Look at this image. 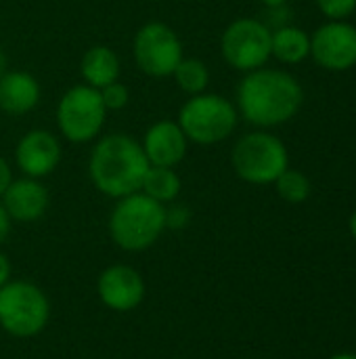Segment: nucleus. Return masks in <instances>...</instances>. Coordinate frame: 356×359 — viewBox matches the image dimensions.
Wrapping results in <instances>:
<instances>
[{
  "label": "nucleus",
  "instance_id": "1",
  "mask_svg": "<svg viewBox=\"0 0 356 359\" xmlns=\"http://www.w3.org/2000/svg\"><path fill=\"white\" fill-rule=\"evenodd\" d=\"M304 101L300 82L281 69L258 67L237 86V109L256 126L269 128L292 120Z\"/></svg>",
  "mask_w": 356,
  "mask_h": 359
},
{
  "label": "nucleus",
  "instance_id": "2",
  "mask_svg": "<svg viewBox=\"0 0 356 359\" xmlns=\"http://www.w3.org/2000/svg\"><path fill=\"white\" fill-rule=\"evenodd\" d=\"M149 166L143 145L136 139L124 133H113L97 141L92 147L88 175L103 196L120 200L141 191Z\"/></svg>",
  "mask_w": 356,
  "mask_h": 359
},
{
  "label": "nucleus",
  "instance_id": "3",
  "mask_svg": "<svg viewBox=\"0 0 356 359\" xmlns=\"http://www.w3.org/2000/svg\"><path fill=\"white\" fill-rule=\"evenodd\" d=\"M166 231V204L155 202L143 191L120 198L109 215V236L126 252L151 248Z\"/></svg>",
  "mask_w": 356,
  "mask_h": 359
},
{
  "label": "nucleus",
  "instance_id": "4",
  "mask_svg": "<svg viewBox=\"0 0 356 359\" xmlns=\"http://www.w3.org/2000/svg\"><path fill=\"white\" fill-rule=\"evenodd\" d=\"M50 320L46 292L27 282L10 280L0 288V328L15 339H34L44 332Z\"/></svg>",
  "mask_w": 356,
  "mask_h": 359
},
{
  "label": "nucleus",
  "instance_id": "5",
  "mask_svg": "<svg viewBox=\"0 0 356 359\" xmlns=\"http://www.w3.org/2000/svg\"><path fill=\"white\" fill-rule=\"evenodd\" d=\"M178 126L189 141L214 145L233 135L237 126V107L220 95L199 93L180 107Z\"/></svg>",
  "mask_w": 356,
  "mask_h": 359
},
{
  "label": "nucleus",
  "instance_id": "6",
  "mask_svg": "<svg viewBox=\"0 0 356 359\" xmlns=\"http://www.w3.org/2000/svg\"><path fill=\"white\" fill-rule=\"evenodd\" d=\"M237 177L252 185H269L279 179L290 166V156L283 141L271 133L258 130L241 137L231 154Z\"/></svg>",
  "mask_w": 356,
  "mask_h": 359
},
{
  "label": "nucleus",
  "instance_id": "7",
  "mask_svg": "<svg viewBox=\"0 0 356 359\" xmlns=\"http://www.w3.org/2000/svg\"><path fill=\"white\" fill-rule=\"evenodd\" d=\"M107 109L101 90L88 84L71 86L57 105V124L61 135L71 143H88L99 137L105 126Z\"/></svg>",
  "mask_w": 356,
  "mask_h": 359
},
{
  "label": "nucleus",
  "instance_id": "8",
  "mask_svg": "<svg viewBox=\"0 0 356 359\" xmlns=\"http://www.w3.org/2000/svg\"><path fill=\"white\" fill-rule=\"evenodd\" d=\"M132 53L143 74L151 78H166L172 76L176 65L183 61V42L170 25L149 21L136 32Z\"/></svg>",
  "mask_w": 356,
  "mask_h": 359
},
{
  "label": "nucleus",
  "instance_id": "9",
  "mask_svg": "<svg viewBox=\"0 0 356 359\" xmlns=\"http://www.w3.org/2000/svg\"><path fill=\"white\" fill-rule=\"evenodd\" d=\"M273 32L258 19H235L220 38L225 61L239 72H254L271 57Z\"/></svg>",
  "mask_w": 356,
  "mask_h": 359
},
{
  "label": "nucleus",
  "instance_id": "10",
  "mask_svg": "<svg viewBox=\"0 0 356 359\" xmlns=\"http://www.w3.org/2000/svg\"><path fill=\"white\" fill-rule=\"evenodd\" d=\"M311 55L329 72H344L356 65V27L346 21H329L311 38Z\"/></svg>",
  "mask_w": 356,
  "mask_h": 359
},
{
  "label": "nucleus",
  "instance_id": "11",
  "mask_svg": "<svg viewBox=\"0 0 356 359\" xmlns=\"http://www.w3.org/2000/svg\"><path fill=\"white\" fill-rule=\"evenodd\" d=\"M97 294L101 303L118 313H128L141 307L147 294L141 271L130 265H109L97 280Z\"/></svg>",
  "mask_w": 356,
  "mask_h": 359
},
{
  "label": "nucleus",
  "instance_id": "12",
  "mask_svg": "<svg viewBox=\"0 0 356 359\" xmlns=\"http://www.w3.org/2000/svg\"><path fill=\"white\" fill-rule=\"evenodd\" d=\"M15 162L25 177L42 179L59 166L61 143L52 133L44 128L29 130L17 143Z\"/></svg>",
  "mask_w": 356,
  "mask_h": 359
},
{
  "label": "nucleus",
  "instance_id": "13",
  "mask_svg": "<svg viewBox=\"0 0 356 359\" xmlns=\"http://www.w3.org/2000/svg\"><path fill=\"white\" fill-rule=\"evenodd\" d=\"M0 204L4 206L10 221L34 223L46 215L50 196H48V189L38 179L25 177L17 181L13 179V183L2 194Z\"/></svg>",
  "mask_w": 356,
  "mask_h": 359
},
{
  "label": "nucleus",
  "instance_id": "14",
  "mask_svg": "<svg viewBox=\"0 0 356 359\" xmlns=\"http://www.w3.org/2000/svg\"><path fill=\"white\" fill-rule=\"evenodd\" d=\"M187 137L178 122L159 120L145 133L143 151L151 166H166L174 168L187 156Z\"/></svg>",
  "mask_w": 356,
  "mask_h": 359
},
{
  "label": "nucleus",
  "instance_id": "15",
  "mask_svg": "<svg viewBox=\"0 0 356 359\" xmlns=\"http://www.w3.org/2000/svg\"><path fill=\"white\" fill-rule=\"evenodd\" d=\"M40 101V84L27 72H4L0 78V109L10 116L31 111Z\"/></svg>",
  "mask_w": 356,
  "mask_h": 359
},
{
  "label": "nucleus",
  "instance_id": "16",
  "mask_svg": "<svg viewBox=\"0 0 356 359\" xmlns=\"http://www.w3.org/2000/svg\"><path fill=\"white\" fill-rule=\"evenodd\" d=\"M82 78L92 88H105L111 82H118L120 78V59L118 55L103 44H97L88 48L80 63Z\"/></svg>",
  "mask_w": 356,
  "mask_h": 359
},
{
  "label": "nucleus",
  "instance_id": "17",
  "mask_svg": "<svg viewBox=\"0 0 356 359\" xmlns=\"http://www.w3.org/2000/svg\"><path fill=\"white\" fill-rule=\"evenodd\" d=\"M271 55L281 63H300L311 55V36L294 25H283L271 36Z\"/></svg>",
  "mask_w": 356,
  "mask_h": 359
},
{
  "label": "nucleus",
  "instance_id": "18",
  "mask_svg": "<svg viewBox=\"0 0 356 359\" xmlns=\"http://www.w3.org/2000/svg\"><path fill=\"white\" fill-rule=\"evenodd\" d=\"M180 189H183L180 177L174 172V168H166V166H149L141 185V191L159 204L174 202Z\"/></svg>",
  "mask_w": 356,
  "mask_h": 359
},
{
  "label": "nucleus",
  "instance_id": "19",
  "mask_svg": "<svg viewBox=\"0 0 356 359\" xmlns=\"http://www.w3.org/2000/svg\"><path fill=\"white\" fill-rule=\"evenodd\" d=\"M174 80L178 84V88L187 95H199L206 90L208 82H210V72H208V65L201 61V59H195V57H183V61L176 65L174 69Z\"/></svg>",
  "mask_w": 356,
  "mask_h": 359
},
{
  "label": "nucleus",
  "instance_id": "20",
  "mask_svg": "<svg viewBox=\"0 0 356 359\" xmlns=\"http://www.w3.org/2000/svg\"><path fill=\"white\" fill-rule=\"evenodd\" d=\"M275 187H277V194L290 204H302L311 196L308 177L304 172L292 170V168H287L279 175V179L275 181Z\"/></svg>",
  "mask_w": 356,
  "mask_h": 359
},
{
  "label": "nucleus",
  "instance_id": "21",
  "mask_svg": "<svg viewBox=\"0 0 356 359\" xmlns=\"http://www.w3.org/2000/svg\"><path fill=\"white\" fill-rule=\"evenodd\" d=\"M101 99L105 109H124L130 101V90L122 84V82H111L105 88H101Z\"/></svg>",
  "mask_w": 356,
  "mask_h": 359
},
{
  "label": "nucleus",
  "instance_id": "22",
  "mask_svg": "<svg viewBox=\"0 0 356 359\" xmlns=\"http://www.w3.org/2000/svg\"><path fill=\"white\" fill-rule=\"evenodd\" d=\"M321 13L332 21H344L356 8V0H317Z\"/></svg>",
  "mask_w": 356,
  "mask_h": 359
},
{
  "label": "nucleus",
  "instance_id": "23",
  "mask_svg": "<svg viewBox=\"0 0 356 359\" xmlns=\"http://www.w3.org/2000/svg\"><path fill=\"white\" fill-rule=\"evenodd\" d=\"M191 221V210L187 206L166 208V229H185Z\"/></svg>",
  "mask_w": 356,
  "mask_h": 359
},
{
  "label": "nucleus",
  "instance_id": "24",
  "mask_svg": "<svg viewBox=\"0 0 356 359\" xmlns=\"http://www.w3.org/2000/svg\"><path fill=\"white\" fill-rule=\"evenodd\" d=\"M13 183V172H10V166L4 158H0V198L2 194L6 191V187Z\"/></svg>",
  "mask_w": 356,
  "mask_h": 359
},
{
  "label": "nucleus",
  "instance_id": "25",
  "mask_svg": "<svg viewBox=\"0 0 356 359\" xmlns=\"http://www.w3.org/2000/svg\"><path fill=\"white\" fill-rule=\"evenodd\" d=\"M10 271H13L10 261H8V257L0 250V288H2L6 282H10Z\"/></svg>",
  "mask_w": 356,
  "mask_h": 359
},
{
  "label": "nucleus",
  "instance_id": "26",
  "mask_svg": "<svg viewBox=\"0 0 356 359\" xmlns=\"http://www.w3.org/2000/svg\"><path fill=\"white\" fill-rule=\"evenodd\" d=\"M8 233H10V219H8L4 206L0 204V246L4 244V240L8 238Z\"/></svg>",
  "mask_w": 356,
  "mask_h": 359
},
{
  "label": "nucleus",
  "instance_id": "27",
  "mask_svg": "<svg viewBox=\"0 0 356 359\" xmlns=\"http://www.w3.org/2000/svg\"><path fill=\"white\" fill-rule=\"evenodd\" d=\"M4 72H6V53H4V48L0 44V78L4 76Z\"/></svg>",
  "mask_w": 356,
  "mask_h": 359
},
{
  "label": "nucleus",
  "instance_id": "28",
  "mask_svg": "<svg viewBox=\"0 0 356 359\" xmlns=\"http://www.w3.org/2000/svg\"><path fill=\"white\" fill-rule=\"evenodd\" d=\"M262 4L269 8H281L285 4V0H262Z\"/></svg>",
  "mask_w": 356,
  "mask_h": 359
},
{
  "label": "nucleus",
  "instance_id": "29",
  "mask_svg": "<svg viewBox=\"0 0 356 359\" xmlns=\"http://www.w3.org/2000/svg\"><path fill=\"white\" fill-rule=\"evenodd\" d=\"M350 233H353V238L356 240V210L353 212V217H350Z\"/></svg>",
  "mask_w": 356,
  "mask_h": 359
},
{
  "label": "nucleus",
  "instance_id": "30",
  "mask_svg": "<svg viewBox=\"0 0 356 359\" xmlns=\"http://www.w3.org/2000/svg\"><path fill=\"white\" fill-rule=\"evenodd\" d=\"M329 359H356V353H338V355Z\"/></svg>",
  "mask_w": 356,
  "mask_h": 359
}]
</instances>
